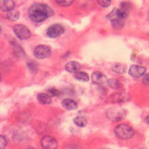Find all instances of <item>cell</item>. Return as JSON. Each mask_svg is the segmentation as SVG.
Here are the masks:
<instances>
[{
	"instance_id": "52a82bcc",
	"label": "cell",
	"mask_w": 149,
	"mask_h": 149,
	"mask_svg": "<svg viewBox=\"0 0 149 149\" xmlns=\"http://www.w3.org/2000/svg\"><path fill=\"white\" fill-rule=\"evenodd\" d=\"M43 149H58V142L51 136H44L40 141Z\"/></svg>"
},
{
	"instance_id": "ffe728a7",
	"label": "cell",
	"mask_w": 149,
	"mask_h": 149,
	"mask_svg": "<svg viewBox=\"0 0 149 149\" xmlns=\"http://www.w3.org/2000/svg\"><path fill=\"white\" fill-rule=\"evenodd\" d=\"M7 18L8 19V20H10V21H17L19 17H20V13H19L17 10H11V11H9V12H7Z\"/></svg>"
},
{
	"instance_id": "8fae6325",
	"label": "cell",
	"mask_w": 149,
	"mask_h": 149,
	"mask_svg": "<svg viewBox=\"0 0 149 149\" xmlns=\"http://www.w3.org/2000/svg\"><path fill=\"white\" fill-rule=\"evenodd\" d=\"M15 2L12 0H0V9L5 12H9L14 9Z\"/></svg>"
},
{
	"instance_id": "f1b7e54d",
	"label": "cell",
	"mask_w": 149,
	"mask_h": 149,
	"mask_svg": "<svg viewBox=\"0 0 149 149\" xmlns=\"http://www.w3.org/2000/svg\"><path fill=\"white\" fill-rule=\"evenodd\" d=\"M26 149H35V148H26Z\"/></svg>"
},
{
	"instance_id": "d6986e66",
	"label": "cell",
	"mask_w": 149,
	"mask_h": 149,
	"mask_svg": "<svg viewBox=\"0 0 149 149\" xmlns=\"http://www.w3.org/2000/svg\"><path fill=\"white\" fill-rule=\"evenodd\" d=\"M107 85L112 88H115V90L116 88H121V83L116 78H112V79H109V80H107Z\"/></svg>"
},
{
	"instance_id": "3957f363",
	"label": "cell",
	"mask_w": 149,
	"mask_h": 149,
	"mask_svg": "<svg viewBox=\"0 0 149 149\" xmlns=\"http://www.w3.org/2000/svg\"><path fill=\"white\" fill-rule=\"evenodd\" d=\"M106 116L112 121L122 120L126 116V110L119 106H113L106 111Z\"/></svg>"
},
{
	"instance_id": "ba28073f",
	"label": "cell",
	"mask_w": 149,
	"mask_h": 149,
	"mask_svg": "<svg viewBox=\"0 0 149 149\" xmlns=\"http://www.w3.org/2000/svg\"><path fill=\"white\" fill-rule=\"evenodd\" d=\"M64 32V28L61 24H53L48 28L47 30V36L50 38H56V37L63 35Z\"/></svg>"
},
{
	"instance_id": "e0dca14e",
	"label": "cell",
	"mask_w": 149,
	"mask_h": 149,
	"mask_svg": "<svg viewBox=\"0 0 149 149\" xmlns=\"http://www.w3.org/2000/svg\"><path fill=\"white\" fill-rule=\"evenodd\" d=\"M74 78L77 79V80L79 81H83V82H87L88 81V79H90V77H88V74L85 72H77L74 74Z\"/></svg>"
},
{
	"instance_id": "9a60e30c",
	"label": "cell",
	"mask_w": 149,
	"mask_h": 149,
	"mask_svg": "<svg viewBox=\"0 0 149 149\" xmlns=\"http://www.w3.org/2000/svg\"><path fill=\"white\" fill-rule=\"evenodd\" d=\"M37 100H38L41 104L44 105H48L51 104V97L49 94H47V93H39L37 95Z\"/></svg>"
},
{
	"instance_id": "5bb4252c",
	"label": "cell",
	"mask_w": 149,
	"mask_h": 149,
	"mask_svg": "<svg viewBox=\"0 0 149 149\" xmlns=\"http://www.w3.org/2000/svg\"><path fill=\"white\" fill-rule=\"evenodd\" d=\"M62 105L67 110H74L77 108V102H74L72 99H69V98H66L62 102Z\"/></svg>"
},
{
	"instance_id": "8992f818",
	"label": "cell",
	"mask_w": 149,
	"mask_h": 149,
	"mask_svg": "<svg viewBox=\"0 0 149 149\" xmlns=\"http://www.w3.org/2000/svg\"><path fill=\"white\" fill-rule=\"evenodd\" d=\"M34 54L36 56V58H37V59H45V58H48L50 56L51 49L48 46L39 45V46L36 47V49L34 50Z\"/></svg>"
},
{
	"instance_id": "f546056e",
	"label": "cell",
	"mask_w": 149,
	"mask_h": 149,
	"mask_svg": "<svg viewBox=\"0 0 149 149\" xmlns=\"http://www.w3.org/2000/svg\"><path fill=\"white\" fill-rule=\"evenodd\" d=\"M0 33H1V27H0Z\"/></svg>"
},
{
	"instance_id": "6da1fadb",
	"label": "cell",
	"mask_w": 149,
	"mask_h": 149,
	"mask_svg": "<svg viewBox=\"0 0 149 149\" xmlns=\"http://www.w3.org/2000/svg\"><path fill=\"white\" fill-rule=\"evenodd\" d=\"M29 17L34 22H41L53 15V10L42 3H36L29 8Z\"/></svg>"
},
{
	"instance_id": "5b68a950",
	"label": "cell",
	"mask_w": 149,
	"mask_h": 149,
	"mask_svg": "<svg viewBox=\"0 0 149 149\" xmlns=\"http://www.w3.org/2000/svg\"><path fill=\"white\" fill-rule=\"evenodd\" d=\"M128 15H129L128 11L123 10V9H121V8H115L109 13V15L107 16V18H108V20H110L111 22L116 21V20L125 21L126 18L128 17Z\"/></svg>"
},
{
	"instance_id": "83f0119b",
	"label": "cell",
	"mask_w": 149,
	"mask_h": 149,
	"mask_svg": "<svg viewBox=\"0 0 149 149\" xmlns=\"http://www.w3.org/2000/svg\"><path fill=\"white\" fill-rule=\"evenodd\" d=\"M0 81H1V74H0Z\"/></svg>"
},
{
	"instance_id": "7a4b0ae2",
	"label": "cell",
	"mask_w": 149,
	"mask_h": 149,
	"mask_svg": "<svg viewBox=\"0 0 149 149\" xmlns=\"http://www.w3.org/2000/svg\"><path fill=\"white\" fill-rule=\"evenodd\" d=\"M115 133L119 139L128 140L133 137L134 130L128 124H119L115 128Z\"/></svg>"
},
{
	"instance_id": "277c9868",
	"label": "cell",
	"mask_w": 149,
	"mask_h": 149,
	"mask_svg": "<svg viewBox=\"0 0 149 149\" xmlns=\"http://www.w3.org/2000/svg\"><path fill=\"white\" fill-rule=\"evenodd\" d=\"M13 32L21 40H27L31 37V32L25 25L15 24L13 26Z\"/></svg>"
},
{
	"instance_id": "9c48e42d",
	"label": "cell",
	"mask_w": 149,
	"mask_h": 149,
	"mask_svg": "<svg viewBox=\"0 0 149 149\" xmlns=\"http://www.w3.org/2000/svg\"><path fill=\"white\" fill-rule=\"evenodd\" d=\"M130 100V95L126 92H115L109 97V101L113 104H121Z\"/></svg>"
},
{
	"instance_id": "603a6c76",
	"label": "cell",
	"mask_w": 149,
	"mask_h": 149,
	"mask_svg": "<svg viewBox=\"0 0 149 149\" xmlns=\"http://www.w3.org/2000/svg\"><path fill=\"white\" fill-rule=\"evenodd\" d=\"M8 146V140L7 138L3 136V135H0V149H5Z\"/></svg>"
},
{
	"instance_id": "44dd1931",
	"label": "cell",
	"mask_w": 149,
	"mask_h": 149,
	"mask_svg": "<svg viewBox=\"0 0 149 149\" xmlns=\"http://www.w3.org/2000/svg\"><path fill=\"white\" fill-rule=\"evenodd\" d=\"M111 23H112V27L115 28V29H116V30H118V29H121V28L124 26L125 21H122V20H116V21H112Z\"/></svg>"
},
{
	"instance_id": "2e32d148",
	"label": "cell",
	"mask_w": 149,
	"mask_h": 149,
	"mask_svg": "<svg viewBox=\"0 0 149 149\" xmlns=\"http://www.w3.org/2000/svg\"><path fill=\"white\" fill-rule=\"evenodd\" d=\"M74 123L76 124L77 127L83 128L87 125V118H84V116H77V118H74Z\"/></svg>"
},
{
	"instance_id": "d4e9b609",
	"label": "cell",
	"mask_w": 149,
	"mask_h": 149,
	"mask_svg": "<svg viewBox=\"0 0 149 149\" xmlns=\"http://www.w3.org/2000/svg\"><path fill=\"white\" fill-rule=\"evenodd\" d=\"M143 83L144 85L149 86V74H146L143 77Z\"/></svg>"
},
{
	"instance_id": "484cf974",
	"label": "cell",
	"mask_w": 149,
	"mask_h": 149,
	"mask_svg": "<svg viewBox=\"0 0 149 149\" xmlns=\"http://www.w3.org/2000/svg\"><path fill=\"white\" fill-rule=\"evenodd\" d=\"M98 4H99L100 6H102V8H107L111 4V2L110 1H98Z\"/></svg>"
},
{
	"instance_id": "cb8c5ba5",
	"label": "cell",
	"mask_w": 149,
	"mask_h": 149,
	"mask_svg": "<svg viewBox=\"0 0 149 149\" xmlns=\"http://www.w3.org/2000/svg\"><path fill=\"white\" fill-rule=\"evenodd\" d=\"M48 92L50 94V96H54V97L58 96L60 94V92L57 90H56V88H49Z\"/></svg>"
},
{
	"instance_id": "30bf717a",
	"label": "cell",
	"mask_w": 149,
	"mask_h": 149,
	"mask_svg": "<svg viewBox=\"0 0 149 149\" xmlns=\"http://www.w3.org/2000/svg\"><path fill=\"white\" fill-rule=\"evenodd\" d=\"M146 67L143 66H141V65H132V66L130 67V70H129V74L132 76V77H135V78H139L143 77L144 74H146Z\"/></svg>"
},
{
	"instance_id": "ac0fdd59",
	"label": "cell",
	"mask_w": 149,
	"mask_h": 149,
	"mask_svg": "<svg viewBox=\"0 0 149 149\" xmlns=\"http://www.w3.org/2000/svg\"><path fill=\"white\" fill-rule=\"evenodd\" d=\"M112 70L118 74H123L126 71V66L122 63H116L112 66Z\"/></svg>"
},
{
	"instance_id": "4fadbf2b",
	"label": "cell",
	"mask_w": 149,
	"mask_h": 149,
	"mask_svg": "<svg viewBox=\"0 0 149 149\" xmlns=\"http://www.w3.org/2000/svg\"><path fill=\"white\" fill-rule=\"evenodd\" d=\"M81 68L80 63H78L77 62H69L66 65H65V70L69 73H77L79 72V70Z\"/></svg>"
},
{
	"instance_id": "7c38bea8",
	"label": "cell",
	"mask_w": 149,
	"mask_h": 149,
	"mask_svg": "<svg viewBox=\"0 0 149 149\" xmlns=\"http://www.w3.org/2000/svg\"><path fill=\"white\" fill-rule=\"evenodd\" d=\"M91 79H92L93 83L98 84V85H102V84H104V83L107 82L106 77L102 73L98 72V71L97 72H94V73L92 74Z\"/></svg>"
},
{
	"instance_id": "7402d4cb",
	"label": "cell",
	"mask_w": 149,
	"mask_h": 149,
	"mask_svg": "<svg viewBox=\"0 0 149 149\" xmlns=\"http://www.w3.org/2000/svg\"><path fill=\"white\" fill-rule=\"evenodd\" d=\"M56 3H57L59 6H62V7H69L74 3V1H69V0H56Z\"/></svg>"
},
{
	"instance_id": "4316f807",
	"label": "cell",
	"mask_w": 149,
	"mask_h": 149,
	"mask_svg": "<svg viewBox=\"0 0 149 149\" xmlns=\"http://www.w3.org/2000/svg\"><path fill=\"white\" fill-rule=\"evenodd\" d=\"M146 122L149 125V116H146Z\"/></svg>"
}]
</instances>
